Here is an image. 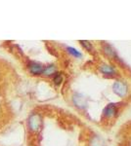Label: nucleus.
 Returning a JSON list of instances; mask_svg holds the SVG:
<instances>
[{"instance_id":"nucleus-1","label":"nucleus","mask_w":131,"mask_h":146,"mask_svg":"<svg viewBox=\"0 0 131 146\" xmlns=\"http://www.w3.org/2000/svg\"><path fill=\"white\" fill-rule=\"evenodd\" d=\"M113 89H114V92L120 96H124L126 94H127V86H126V84L123 83V82H120V81L116 82L113 86Z\"/></svg>"},{"instance_id":"nucleus-2","label":"nucleus","mask_w":131,"mask_h":146,"mask_svg":"<svg viewBox=\"0 0 131 146\" xmlns=\"http://www.w3.org/2000/svg\"><path fill=\"white\" fill-rule=\"evenodd\" d=\"M30 70L32 74L37 75V74H41V73L43 72V67L40 64H38V63L32 62V64L30 65Z\"/></svg>"},{"instance_id":"nucleus-3","label":"nucleus","mask_w":131,"mask_h":146,"mask_svg":"<svg viewBox=\"0 0 131 146\" xmlns=\"http://www.w3.org/2000/svg\"><path fill=\"white\" fill-rule=\"evenodd\" d=\"M30 127H32V129H37L40 126V119L37 115H33V116L30 118Z\"/></svg>"},{"instance_id":"nucleus-4","label":"nucleus","mask_w":131,"mask_h":146,"mask_svg":"<svg viewBox=\"0 0 131 146\" xmlns=\"http://www.w3.org/2000/svg\"><path fill=\"white\" fill-rule=\"evenodd\" d=\"M116 106L114 104H109L108 106H107L104 109L105 115H106V116H108V117L114 116V115H115V113H116Z\"/></svg>"},{"instance_id":"nucleus-5","label":"nucleus","mask_w":131,"mask_h":146,"mask_svg":"<svg viewBox=\"0 0 131 146\" xmlns=\"http://www.w3.org/2000/svg\"><path fill=\"white\" fill-rule=\"evenodd\" d=\"M101 71L105 73V74H114L116 71L115 69H114L112 66H110V65H102L101 66Z\"/></svg>"},{"instance_id":"nucleus-6","label":"nucleus","mask_w":131,"mask_h":146,"mask_svg":"<svg viewBox=\"0 0 131 146\" xmlns=\"http://www.w3.org/2000/svg\"><path fill=\"white\" fill-rule=\"evenodd\" d=\"M55 66H53V65H51V66H48L47 68H45V69H43V74L44 75H51L53 74V73L55 72Z\"/></svg>"},{"instance_id":"nucleus-7","label":"nucleus","mask_w":131,"mask_h":146,"mask_svg":"<svg viewBox=\"0 0 131 146\" xmlns=\"http://www.w3.org/2000/svg\"><path fill=\"white\" fill-rule=\"evenodd\" d=\"M68 51H69V53L71 54L73 56H77V58H80L81 56V53H79L77 50H75V48H71V47H69L68 48Z\"/></svg>"},{"instance_id":"nucleus-8","label":"nucleus","mask_w":131,"mask_h":146,"mask_svg":"<svg viewBox=\"0 0 131 146\" xmlns=\"http://www.w3.org/2000/svg\"><path fill=\"white\" fill-rule=\"evenodd\" d=\"M62 81H63V76H62L61 74H57L56 76H55V78H54V82L57 85H59V84L62 83Z\"/></svg>"},{"instance_id":"nucleus-9","label":"nucleus","mask_w":131,"mask_h":146,"mask_svg":"<svg viewBox=\"0 0 131 146\" xmlns=\"http://www.w3.org/2000/svg\"><path fill=\"white\" fill-rule=\"evenodd\" d=\"M105 52H106V53L110 56H115V52H114V50L110 46H106V48H105Z\"/></svg>"},{"instance_id":"nucleus-10","label":"nucleus","mask_w":131,"mask_h":146,"mask_svg":"<svg viewBox=\"0 0 131 146\" xmlns=\"http://www.w3.org/2000/svg\"><path fill=\"white\" fill-rule=\"evenodd\" d=\"M80 43L82 44L83 46L85 47V48L87 49V50H91L92 49V46H91V44L89 43L88 41H80Z\"/></svg>"}]
</instances>
